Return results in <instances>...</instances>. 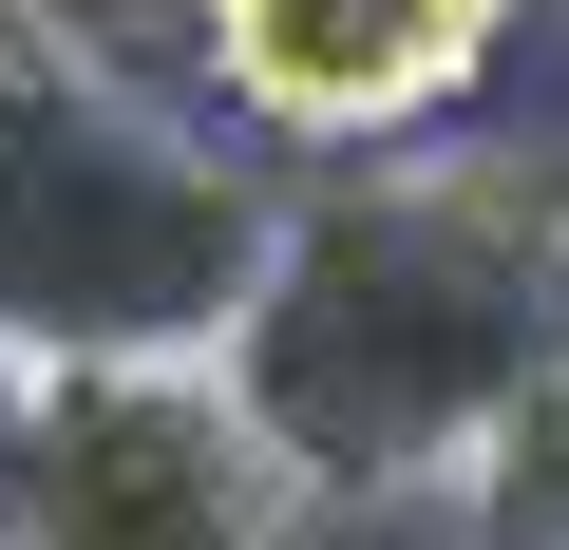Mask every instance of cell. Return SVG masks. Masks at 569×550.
Here are the masks:
<instances>
[{"instance_id":"3957f363","label":"cell","mask_w":569,"mask_h":550,"mask_svg":"<svg viewBox=\"0 0 569 550\" xmlns=\"http://www.w3.org/2000/svg\"><path fill=\"white\" fill-rule=\"evenodd\" d=\"M0 550H305V474L209 361H77L20 399Z\"/></svg>"},{"instance_id":"6da1fadb","label":"cell","mask_w":569,"mask_h":550,"mask_svg":"<svg viewBox=\"0 0 569 550\" xmlns=\"http://www.w3.org/2000/svg\"><path fill=\"white\" fill-rule=\"evenodd\" d=\"M550 361H569V190L361 152L323 190H284V247L209 380L305 493L380 512V493H456L475 437Z\"/></svg>"},{"instance_id":"7a4b0ae2","label":"cell","mask_w":569,"mask_h":550,"mask_svg":"<svg viewBox=\"0 0 569 550\" xmlns=\"http://www.w3.org/2000/svg\"><path fill=\"white\" fill-rule=\"evenodd\" d=\"M284 247V190L152 114L58 0H0V342L39 380L77 361H228Z\"/></svg>"},{"instance_id":"277c9868","label":"cell","mask_w":569,"mask_h":550,"mask_svg":"<svg viewBox=\"0 0 569 550\" xmlns=\"http://www.w3.org/2000/svg\"><path fill=\"white\" fill-rule=\"evenodd\" d=\"M512 39V0H209V77L284 152H399Z\"/></svg>"},{"instance_id":"8992f818","label":"cell","mask_w":569,"mask_h":550,"mask_svg":"<svg viewBox=\"0 0 569 550\" xmlns=\"http://www.w3.org/2000/svg\"><path fill=\"white\" fill-rule=\"evenodd\" d=\"M20 399H39V361H20V342H0V456H20Z\"/></svg>"},{"instance_id":"5b68a950","label":"cell","mask_w":569,"mask_h":550,"mask_svg":"<svg viewBox=\"0 0 569 550\" xmlns=\"http://www.w3.org/2000/svg\"><path fill=\"white\" fill-rule=\"evenodd\" d=\"M456 531L475 550H569V361L475 437V474H456Z\"/></svg>"}]
</instances>
